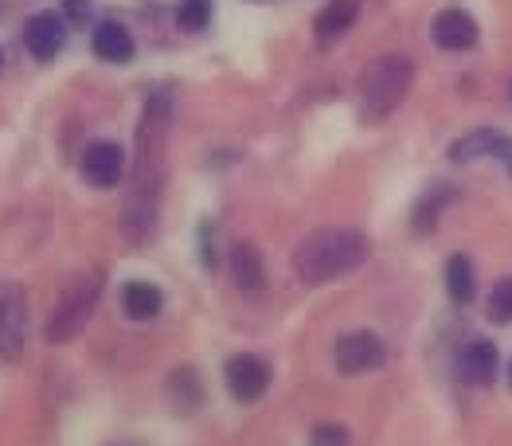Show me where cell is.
<instances>
[{
  "label": "cell",
  "mask_w": 512,
  "mask_h": 446,
  "mask_svg": "<svg viewBox=\"0 0 512 446\" xmlns=\"http://www.w3.org/2000/svg\"><path fill=\"white\" fill-rule=\"evenodd\" d=\"M360 8H364V0H329L317 12V20H313V40H317V47H333L337 40H344L352 32V24L360 20Z\"/></svg>",
  "instance_id": "9"
},
{
  "label": "cell",
  "mask_w": 512,
  "mask_h": 446,
  "mask_svg": "<svg viewBox=\"0 0 512 446\" xmlns=\"http://www.w3.org/2000/svg\"><path fill=\"white\" fill-rule=\"evenodd\" d=\"M458 376L470 384V388H485L493 384L497 376V345L493 341H470L458 357Z\"/></svg>",
  "instance_id": "13"
},
{
  "label": "cell",
  "mask_w": 512,
  "mask_h": 446,
  "mask_svg": "<svg viewBox=\"0 0 512 446\" xmlns=\"http://www.w3.org/2000/svg\"><path fill=\"white\" fill-rule=\"evenodd\" d=\"M231 274H235V286H239L243 294H251V298H258L262 286H266L262 259H258L255 247H247V243H239V247L231 251Z\"/></svg>",
  "instance_id": "15"
},
{
  "label": "cell",
  "mask_w": 512,
  "mask_h": 446,
  "mask_svg": "<svg viewBox=\"0 0 512 446\" xmlns=\"http://www.w3.org/2000/svg\"><path fill=\"white\" fill-rule=\"evenodd\" d=\"M309 443L313 446H348L352 443V435H348V427H341V423H317Z\"/></svg>",
  "instance_id": "20"
},
{
  "label": "cell",
  "mask_w": 512,
  "mask_h": 446,
  "mask_svg": "<svg viewBox=\"0 0 512 446\" xmlns=\"http://www.w3.org/2000/svg\"><path fill=\"white\" fill-rule=\"evenodd\" d=\"M102 298V270L90 267L83 274L71 278V286L59 294L55 310H51V321H47V341L51 345H67L79 337V329L86 325V317L94 313Z\"/></svg>",
  "instance_id": "3"
},
{
  "label": "cell",
  "mask_w": 512,
  "mask_h": 446,
  "mask_svg": "<svg viewBox=\"0 0 512 446\" xmlns=\"http://www.w3.org/2000/svg\"><path fill=\"white\" fill-rule=\"evenodd\" d=\"M384 360H387V345L376 337V333H368V329H360V333H344V337H337V345H333V364L341 368L344 376L376 372Z\"/></svg>",
  "instance_id": "6"
},
{
  "label": "cell",
  "mask_w": 512,
  "mask_h": 446,
  "mask_svg": "<svg viewBox=\"0 0 512 446\" xmlns=\"http://www.w3.org/2000/svg\"><path fill=\"white\" fill-rule=\"evenodd\" d=\"M434 44L442 51H470L477 44V20L462 8H446L434 20Z\"/></svg>",
  "instance_id": "11"
},
{
  "label": "cell",
  "mask_w": 512,
  "mask_h": 446,
  "mask_svg": "<svg viewBox=\"0 0 512 446\" xmlns=\"http://www.w3.org/2000/svg\"><path fill=\"white\" fill-rule=\"evenodd\" d=\"M165 149H169V98L157 94L145 102L141 126H137V161H133V184L126 200V227L133 239L153 231L161 188H165Z\"/></svg>",
  "instance_id": "1"
},
{
  "label": "cell",
  "mask_w": 512,
  "mask_h": 446,
  "mask_svg": "<svg viewBox=\"0 0 512 446\" xmlns=\"http://www.w3.org/2000/svg\"><path fill=\"white\" fill-rule=\"evenodd\" d=\"M122 310L133 321H153L157 313L165 310V294L153 286V282H126L122 290Z\"/></svg>",
  "instance_id": "16"
},
{
  "label": "cell",
  "mask_w": 512,
  "mask_h": 446,
  "mask_svg": "<svg viewBox=\"0 0 512 446\" xmlns=\"http://www.w3.org/2000/svg\"><path fill=\"white\" fill-rule=\"evenodd\" d=\"M0 67H4V51H0Z\"/></svg>",
  "instance_id": "22"
},
{
  "label": "cell",
  "mask_w": 512,
  "mask_h": 446,
  "mask_svg": "<svg viewBox=\"0 0 512 446\" xmlns=\"http://www.w3.org/2000/svg\"><path fill=\"white\" fill-rule=\"evenodd\" d=\"M364 259H368V239L356 227H321L294 247V270L309 286L337 282L344 274H352Z\"/></svg>",
  "instance_id": "2"
},
{
  "label": "cell",
  "mask_w": 512,
  "mask_h": 446,
  "mask_svg": "<svg viewBox=\"0 0 512 446\" xmlns=\"http://www.w3.org/2000/svg\"><path fill=\"white\" fill-rule=\"evenodd\" d=\"M485 310H489V321L509 325V321H512V278H501V282L493 286V294H489Z\"/></svg>",
  "instance_id": "19"
},
{
  "label": "cell",
  "mask_w": 512,
  "mask_h": 446,
  "mask_svg": "<svg viewBox=\"0 0 512 446\" xmlns=\"http://www.w3.org/2000/svg\"><path fill=\"white\" fill-rule=\"evenodd\" d=\"M212 0H180V8H176V24L184 28V32H204L208 28V20H212Z\"/></svg>",
  "instance_id": "18"
},
{
  "label": "cell",
  "mask_w": 512,
  "mask_h": 446,
  "mask_svg": "<svg viewBox=\"0 0 512 446\" xmlns=\"http://www.w3.org/2000/svg\"><path fill=\"white\" fill-rule=\"evenodd\" d=\"M446 290L462 306L477 298V270H473V263L466 255H450V263H446Z\"/></svg>",
  "instance_id": "17"
},
{
  "label": "cell",
  "mask_w": 512,
  "mask_h": 446,
  "mask_svg": "<svg viewBox=\"0 0 512 446\" xmlns=\"http://www.w3.org/2000/svg\"><path fill=\"white\" fill-rule=\"evenodd\" d=\"M509 384H512V364H509Z\"/></svg>",
  "instance_id": "23"
},
{
  "label": "cell",
  "mask_w": 512,
  "mask_h": 446,
  "mask_svg": "<svg viewBox=\"0 0 512 446\" xmlns=\"http://www.w3.org/2000/svg\"><path fill=\"white\" fill-rule=\"evenodd\" d=\"M83 180L94 188H114L118 180L126 177V149L114 145V141H94L86 145L83 153Z\"/></svg>",
  "instance_id": "8"
},
{
  "label": "cell",
  "mask_w": 512,
  "mask_h": 446,
  "mask_svg": "<svg viewBox=\"0 0 512 446\" xmlns=\"http://www.w3.org/2000/svg\"><path fill=\"white\" fill-rule=\"evenodd\" d=\"M24 44H28V51H32L40 63L55 59V55L67 47V24H63V16H55V12L32 16L28 28H24Z\"/></svg>",
  "instance_id": "10"
},
{
  "label": "cell",
  "mask_w": 512,
  "mask_h": 446,
  "mask_svg": "<svg viewBox=\"0 0 512 446\" xmlns=\"http://www.w3.org/2000/svg\"><path fill=\"white\" fill-rule=\"evenodd\" d=\"M223 380H227V392L239 403H255L270 388V368L258 357H231L223 364Z\"/></svg>",
  "instance_id": "7"
},
{
  "label": "cell",
  "mask_w": 512,
  "mask_h": 446,
  "mask_svg": "<svg viewBox=\"0 0 512 446\" xmlns=\"http://www.w3.org/2000/svg\"><path fill=\"white\" fill-rule=\"evenodd\" d=\"M67 16H71L75 24H83L86 16H90V0H67Z\"/></svg>",
  "instance_id": "21"
},
{
  "label": "cell",
  "mask_w": 512,
  "mask_h": 446,
  "mask_svg": "<svg viewBox=\"0 0 512 446\" xmlns=\"http://www.w3.org/2000/svg\"><path fill=\"white\" fill-rule=\"evenodd\" d=\"M450 157L454 161H481V157H501V161H509L512 165V137L497 134V130H473L466 134L462 141H454L450 145Z\"/></svg>",
  "instance_id": "12"
},
{
  "label": "cell",
  "mask_w": 512,
  "mask_h": 446,
  "mask_svg": "<svg viewBox=\"0 0 512 446\" xmlns=\"http://www.w3.org/2000/svg\"><path fill=\"white\" fill-rule=\"evenodd\" d=\"M411 79H415V63L407 55H384V59L368 63L364 75H360V102H364V110L372 118L391 114L407 98Z\"/></svg>",
  "instance_id": "4"
},
{
  "label": "cell",
  "mask_w": 512,
  "mask_h": 446,
  "mask_svg": "<svg viewBox=\"0 0 512 446\" xmlns=\"http://www.w3.org/2000/svg\"><path fill=\"white\" fill-rule=\"evenodd\" d=\"M28 345V298L16 282L0 286V357L16 360Z\"/></svg>",
  "instance_id": "5"
},
{
  "label": "cell",
  "mask_w": 512,
  "mask_h": 446,
  "mask_svg": "<svg viewBox=\"0 0 512 446\" xmlns=\"http://www.w3.org/2000/svg\"><path fill=\"white\" fill-rule=\"evenodd\" d=\"M90 44H94V55L106 59V63H129L133 51H137L129 28L118 24V20H102V24L94 28V40H90Z\"/></svg>",
  "instance_id": "14"
}]
</instances>
